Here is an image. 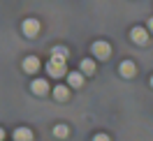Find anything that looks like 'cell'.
Segmentation results:
<instances>
[{
  "label": "cell",
  "instance_id": "6da1fadb",
  "mask_svg": "<svg viewBox=\"0 0 153 141\" xmlns=\"http://www.w3.org/2000/svg\"><path fill=\"white\" fill-rule=\"evenodd\" d=\"M47 72L51 76H56V79H60L63 74H67V69H65V60L63 58H51L47 63Z\"/></svg>",
  "mask_w": 153,
  "mask_h": 141
},
{
  "label": "cell",
  "instance_id": "7a4b0ae2",
  "mask_svg": "<svg viewBox=\"0 0 153 141\" xmlns=\"http://www.w3.org/2000/svg\"><path fill=\"white\" fill-rule=\"evenodd\" d=\"M21 30H23L26 37H35V35L39 32V21L37 19H26L23 26H21Z\"/></svg>",
  "mask_w": 153,
  "mask_h": 141
},
{
  "label": "cell",
  "instance_id": "3957f363",
  "mask_svg": "<svg viewBox=\"0 0 153 141\" xmlns=\"http://www.w3.org/2000/svg\"><path fill=\"white\" fill-rule=\"evenodd\" d=\"M93 53H95L100 60H105V58H109V53H111V47L107 44V42H93Z\"/></svg>",
  "mask_w": 153,
  "mask_h": 141
},
{
  "label": "cell",
  "instance_id": "277c9868",
  "mask_svg": "<svg viewBox=\"0 0 153 141\" xmlns=\"http://www.w3.org/2000/svg\"><path fill=\"white\" fill-rule=\"evenodd\" d=\"M130 37H132L134 44H146V42H149V30H144V28H139V26H134L132 32H130Z\"/></svg>",
  "mask_w": 153,
  "mask_h": 141
},
{
  "label": "cell",
  "instance_id": "5b68a950",
  "mask_svg": "<svg viewBox=\"0 0 153 141\" xmlns=\"http://www.w3.org/2000/svg\"><path fill=\"white\" fill-rule=\"evenodd\" d=\"M23 69H26V72H28V74H35V72H37L39 69V58H35V56H28L26 58V60H23Z\"/></svg>",
  "mask_w": 153,
  "mask_h": 141
},
{
  "label": "cell",
  "instance_id": "8992f818",
  "mask_svg": "<svg viewBox=\"0 0 153 141\" xmlns=\"http://www.w3.org/2000/svg\"><path fill=\"white\" fill-rule=\"evenodd\" d=\"M118 69H121V74H123L125 79H130V76H134V74H137V67H134V63H132V60H123Z\"/></svg>",
  "mask_w": 153,
  "mask_h": 141
},
{
  "label": "cell",
  "instance_id": "52a82bcc",
  "mask_svg": "<svg viewBox=\"0 0 153 141\" xmlns=\"http://www.w3.org/2000/svg\"><path fill=\"white\" fill-rule=\"evenodd\" d=\"M67 86L81 88V86H84V74H81V72H70V74H67Z\"/></svg>",
  "mask_w": 153,
  "mask_h": 141
},
{
  "label": "cell",
  "instance_id": "ba28073f",
  "mask_svg": "<svg viewBox=\"0 0 153 141\" xmlns=\"http://www.w3.org/2000/svg\"><path fill=\"white\" fill-rule=\"evenodd\" d=\"M33 93L35 95H47L49 93V83L44 79H35V81H33Z\"/></svg>",
  "mask_w": 153,
  "mask_h": 141
},
{
  "label": "cell",
  "instance_id": "9c48e42d",
  "mask_svg": "<svg viewBox=\"0 0 153 141\" xmlns=\"http://www.w3.org/2000/svg\"><path fill=\"white\" fill-rule=\"evenodd\" d=\"M14 141H33V132L28 127H19L14 130Z\"/></svg>",
  "mask_w": 153,
  "mask_h": 141
},
{
  "label": "cell",
  "instance_id": "30bf717a",
  "mask_svg": "<svg viewBox=\"0 0 153 141\" xmlns=\"http://www.w3.org/2000/svg\"><path fill=\"white\" fill-rule=\"evenodd\" d=\"M53 97H56L58 102H65L67 97H70V90H67V86H56V88H53Z\"/></svg>",
  "mask_w": 153,
  "mask_h": 141
},
{
  "label": "cell",
  "instance_id": "8fae6325",
  "mask_svg": "<svg viewBox=\"0 0 153 141\" xmlns=\"http://www.w3.org/2000/svg\"><path fill=\"white\" fill-rule=\"evenodd\" d=\"M81 72H84V74H95V63H93L91 58L81 60Z\"/></svg>",
  "mask_w": 153,
  "mask_h": 141
},
{
  "label": "cell",
  "instance_id": "7c38bea8",
  "mask_svg": "<svg viewBox=\"0 0 153 141\" xmlns=\"http://www.w3.org/2000/svg\"><path fill=\"white\" fill-rule=\"evenodd\" d=\"M51 58H63V60H67V49L65 47H53L51 49Z\"/></svg>",
  "mask_w": 153,
  "mask_h": 141
},
{
  "label": "cell",
  "instance_id": "4fadbf2b",
  "mask_svg": "<svg viewBox=\"0 0 153 141\" xmlns=\"http://www.w3.org/2000/svg\"><path fill=\"white\" fill-rule=\"evenodd\" d=\"M53 134H56L58 139H65L67 134H70V130H67V125H56V127H53Z\"/></svg>",
  "mask_w": 153,
  "mask_h": 141
},
{
  "label": "cell",
  "instance_id": "5bb4252c",
  "mask_svg": "<svg viewBox=\"0 0 153 141\" xmlns=\"http://www.w3.org/2000/svg\"><path fill=\"white\" fill-rule=\"evenodd\" d=\"M93 141H109V137H107V134H95Z\"/></svg>",
  "mask_w": 153,
  "mask_h": 141
},
{
  "label": "cell",
  "instance_id": "9a60e30c",
  "mask_svg": "<svg viewBox=\"0 0 153 141\" xmlns=\"http://www.w3.org/2000/svg\"><path fill=\"white\" fill-rule=\"evenodd\" d=\"M0 141H5V130L0 127Z\"/></svg>",
  "mask_w": 153,
  "mask_h": 141
},
{
  "label": "cell",
  "instance_id": "2e32d148",
  "mask_svg": "<svg viewBox=\"0 0 153 141\" xmlns=\"http://www.w3.org/2000/svg\"><path fill=\"white\" fill-rule=\"evenodd\" d=\"M149 30H153V16L149 19Z\"/></svg>",
  "mask_w": 153,
  "mask_h": 141
},
{
  "label": "cell",
  "instance_id": "e0dca14e",
  "mask_svg": "<svg viewBox=\"0 0 153 141\" xmlns=\"http://www.w3.org/2000/svg\"><path fill=\"white\" fill-rule=\"evenodd\" d=\"M151 86H153V76H151Z\"/></svg>",
  "mask_w": 153,
  "mask_h": 141
}]
</instances>
